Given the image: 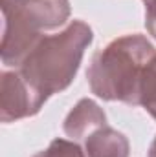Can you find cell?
I'll use <instances>...</instances> for the list:
<instances>
[{
  "label": "cell",
  "mask_w": 156,
  "mask_h": 157,
  "mask_svg": "<svg viewBox=\"0 0 156 157\" xmlns=\"http://www.w3.org/2000/svg\"><path fill=\"white\" fill-rule=\"evenodd\" d=\"M107 124V115L92 99H81L64 119L63 130L72 141H84L92 132Z\"/></svg>",
  "instance_id": "5b68a950"
},
{
  "label": "cell",
  "mask_w": 156,
  "mask_h": 157,
  "mask_svg": "<svg viewBox=\"0 0 156 157\" xmlns=\"http://www.w3.org/2000/svg\"><path fill=\"white\" fill-rule=\"evenodd\" d=\"M84 154L86 157H129L130 144L121 132L105 124L84 139Z\"/></svg>",
  "instance_id": "8992f818"
},
{
  "label": "cell",
  "mask_w": 156,
  "mask_h": 157,
  "mask_svg": "<svg viewBox=\"0 0 156 157\" xmlns=\"http://www.w3.org/2000/svg\"><path fill=\"white\" fill-rule=\"evenodd\" d=\"M145 4V28L156 40V0H143Z\"/></svg>",
  "instance_id": "9c48e42d"
},
{
  "label": "cell",
  "mask_w": 156,
  "mask_h": 157,
  "mask_svg": "<svg viewBox=\"0 0 156 157\" xmlns=\"http://www.w3.org/2000/svg\"><path fill=\"white\" fill-rule=\"evenodd\" d=\"M44 157H86V154L76 141L53 139L44 150Z\"/></svg>",
  "instance_id": "ba28073f"
},
{
  "label": "cell",
  "mask_w": 156,
  "mask_h": 157,
  "mask_svg": "<svg viewBox=\"0 0 156 157\" xmlns=\"http://www.w3.org/2000/svg\"><path fill=\"white\" fill-rule=\"evenodd\" d=\"M4 29L2 64L18 68L44 31L57 29L70 18L68 0H0Z\"/></svg>",
  "instance_id": "3957f363"
},
{
  "label": "cell",
  "mask_w": 156,
  "mask_h": 157,
  "mask_svg": "<svg viewBox=\"0 0 156 157\" xmlns=\"http://www.w3.org/2000/svg\"><path fill=\"white\" fill-rule=\"evenodd\" d=\"M48 99L39 93L18 70L0 75V121L15 122L33 117L40 112Z\"/></svg>",
  "instance_id": "277c9868"
},
{
  "label": "cell",
  "mask_w": 156,
  "mask_h": 157,
  "mask_svg": "<svg viewBox=\"0 0 156 157\" xmlns=\"http://www.w3.org/2000/svg\"><path fill=\"white\" fill-rule=\"evenodd\" d=\"M154 55V46L140 33L114 39L90 60L86 78L92 93L103 101L140 104V80Z\"/></svg>",
  "instance_id": "6da1fadb"
},
{
  "label": "cell",
  "mask_w": 156,
  "mask_h": 157,
  "mask_svg": "<svg viewBox=\"0 0 156 157\" xmlns=\"http://www.w3.org/2000/svg\"><path fill=\"white\" fill-rule=\"evenodd\" d=\"M33 157H44V152H39V154H35Z\"/></svg>",
  "instance_id": "8fae6325"
},
{
  "label": "cell",
  "mask_w": 156,
  "mask_h": 157,
  "mask_svg": "<svg viewBox=\"0 0 156 157\" xmlns=\"http://www.w3.org/2000/svg\"><path fill=\"white\" fill-rule=\"evenodd\" d=\"M140 104L156 121V55L145 66L140 80Z\"/></svg>",
  "instance_id": "52a82bcc"
},
{
  "label": "cell",
  "mask_w": 156,
  "mask_h": 157,
  "mask_svg": "<svg viewBox=\"0 0 156 157\" xmlns=\"http://www.w3.org/2000/svg\"><path fill=\"white\" fill-rule=\"evenodd\" d=\"M147 157H156V137H154V141H153V144H151V148H149Z\"/></svg>",
  "instance_id": "30bf717a"
},
{
  "label": "cell",
  "mask_w": 156,
  "mask_h": 157,
  "mask_svg": "<svg viewBox=\"0 0 156 157\" xmlns=\"http://www.w3.org/2000/svg\"><path fill=\"white\" fill-rule=\"evenodd\" d=\"M92 40V28L83 20H72L63 31L44 35L18 66V71L48 99L64 91L74 82Z\"/></svg>",
  "instance_id": "7a4b0ae2"
}]
</instances>
